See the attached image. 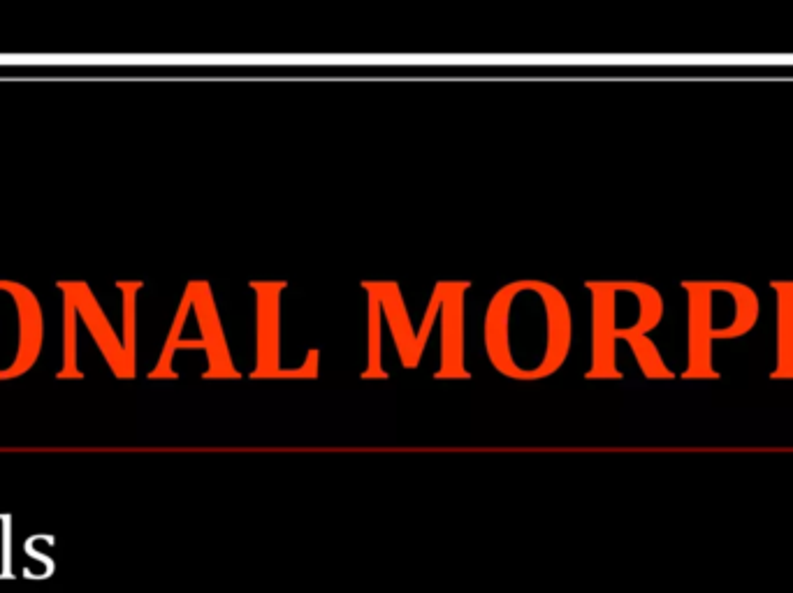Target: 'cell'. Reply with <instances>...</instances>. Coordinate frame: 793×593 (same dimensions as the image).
<instances>
[{"mask_svg": "<svg viewBox=\"0 0 793 593\" xmlns=\"http://www.w3.org/2000/svg\"><path fill=\"white\" fill-rule=\"evenodd\" d=\"M687 292L689 362L682 378L715 380V343L749 334L759 322L756 292L738 281H682Z\"/></svg>", "mask_w": 793, "mask_h": 593, "instance_id": "cell-1", "label": "cell"}, {"mask_svg": "<svg viewBox=\"0 0 793 593\" xmlns=\"http://www.w3.org/2000/svg\"><path fill=\"white\" fill-rule=\"evenodd\" d=\"M594 292V366L589 376L622 378L615 364L617 343L631 348L650 339L664 318V299L647 283H589Z\"/></svg>", "mask_w": 793, "mask_h": 593, "instance_id": "cell-2", "label": "cell"}, {"mask_svg": "<svg viewBox=\"0 0 793 593\" xmlns=\"http://www.w3.org/2000/svg\"><path fill=\"white\" fill-rule=\"evenodd\" d=\"M777 297V364L770 378L793 380V281H770Z\"/></svg>", "mask_w": 793, "mask_h": 593, "instance_id": "cell-3", "label": "cell"}, {"mask_svg": "<svg viewBox=\"0 0 793 593\" xmlns=\"http://www.w3.org/2000/svg\"><path fill=\"white\" fill-rule=\"evenodd\" d=\"M3 545H0V580H14V561H12V517L3 515Z\"/></svg>", "mask_w": 793, "mask_h": 593, "instance_id": "cell-4", "label": "cell"}, {"mask_svg": "<svg viewBox=\"0 0 793 593\" xmlns=\"http://www.w3.org/2000/svg\"><path fill=\"white\" fill-rule=\"evenodd\" d=\"M24 549H26V554L31 556V559L40 561L42 566H45V570H42V577H40V580H49V577H52V575L56 573V563H54L52 556H47L45 552H40V549H35V545L31 543V540H26Z\"/></svg>", "mask_w": 793, "mask_h": 593, "instance_id": "cell-5", "label": "cell"}]
</instances>
